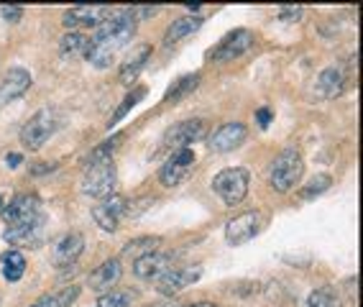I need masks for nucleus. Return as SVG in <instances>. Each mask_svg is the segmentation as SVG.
<instances>
[{
  "label": "nucleus",
  "mask_w": 363,
  "mask_h": 307,
  "mask_svg": "<svg viewBox=\"0 0 363 307\" xmlns=\"http://www.w3.org/2000/svg\"><path fill=\"white\" fill-rule=\"evenodd\" d=\"M136 26H138V19L133 16V10H123L118 16H110L108 21H102L95 36L90 39V52H87V62L98 70H105L113 64L116 59V52L123 49V46L133 39L136 34Z\"/></svg>",
  "instance_id": "nucleus-1"
},
{
  "label": "nucleus",
  "mask_w": 363,
  "mask_h": 307,
  "mask_svg": "<svg viewBox=\"0 0 363 307\" xmlns=\"http://www.w3.org/2000/svg\"><path fill=\"white\" fill-rule=\"evenodd\" d=\"M116 184H118V172L113 159L105 162H87L85 174H82V192L98 200H108L116 195Z\"/></svg>",
  "instance_id": "nucleus-2"
},
{
  "label": "nucleus",
  "mask_w": 363,
  "mask_h": 307,
  "mask_svg": "<svg viewBox=\"0 0 363 307\" xmlns=\"http://www.w3.org/2000/svg\"><path fill=\"white\" fill-rule=\"evenodd\" d=\"M305 172V162L302 154L297 149H284L274 164L269 167V184L276 192H289L292 187H297Z\"/></svg>",
  "instance_id": "nucleus-3"
},
{
  "label": "nucleus",
  "mask_w": 363,
  "mask_h": 307,
  "mask_svg": "<svg viewBox=\"0 0 363 307\" xmlns=\"http://www.w3.org/2000/svg\"><path fill=\"white\" fill-rule=\"evenodd\" d=\"M56 128H59V113L52 108H41L23 123V128H21V144L26 146L28 151H38L54 136Z\"/></svg>",
  "instance_id": "nucleus-4"
},
{
  "label": "nucleus",
  "mask_w": 363,
  "mask_h": 307,
  "mask_svg": "<svg viewBox=\"0 0 363 307\" xmlns=\"http://www.w3.org/2000/svg\"><path fill=\"white\" fill-rule=\"evenodd\" d=\"M248 182H251V177L243 167H228L212 177V190L226 205H238L248 195Z\"/></svg>",
  "instance_id": "nucleus-5"
},
{
  "label": "nucleus",
  "mask_w": 363,
  "mask_h": 307,
  "mask_svg": "<svg viewBox=\"0 0 363 307\" xmlns=\"http://www.w3.org/2000/svg\"><path fill=\"white\" fill-rule=\"evenodd\" d=\"M0 218L8 226H28V223L46 220L44 208H41L36 195H19L10 205H6V208L0 210Z\"/></svg>",
  "instance_id": "nucleus-6"
},
{
  "label": "nucleus",
  "mask_w": 363,
  "mask_h": 307,
  "mask_svg": "<svg viewBox=\"0 0 363 307\" xmlns=\"http://www.w3.org/2000/svg\"><path fill=\"white\" fill-rule=\"evenodd\" d=\"M205 134H208V126H205V120H200V118H195V120H182V123H174V126L164 134L162 144L166 146V149L179 151V149H190V144L205 138Z\"/></svg>",
  "instance_id": "nucleus-7"
},
{
  "label": "nucleus",
  "mask_w": 363,
  "mask_h": 307,
  "mask_svg": "<svg viewBox=\"0 0 363 307\" xmlns=\"http://www.w3.org/2000/svg\"><path fill=\"white\" fill-rule=\"evenodd\" d=\"M192 169H195V151L192 149H179L159 169V180H162L164 187H177V184H182L190 177Z\"/></svg>",
  "instance_id": "nucleus-8"
},
{
  "label": "nucleus",
  "mask_w": 363,
  "mask_h": 307,
  "mask_svg": "<svg viewBox=\"0 0 363 307\" xmlns=\"http://www.w3.org/2000/svg\"><path fill=\"white\" fill-rule=\"evenodd\" d=\"M261 226H263L261 213H256V210L254 213H241V215H236L226 226V241L230 246H243L248 241H254L258 231H261Z\"/></svg>",
  "instance_id": "nucleus-9"
},
{
  "label": "nucleus",
  "mask_w": 363,
  "mask_h": 307,
  "mask_svg": "<svg viewBox=\"0 0 363 307\" xmlns=\"http://www.w3.org/2000/svg\"><path fill=\"white\" fill-rule=\"evenodd\" d=\"M251 46H254V34H251L248 28H236L233 34H228V36L210 52V56H212L215 62H230V59L245 54Z\"/></svg>",
  "instance_id": "nucleus-10"
},
{
  "label": "nucleus",
  "mask_w": 363,
  "mask_h": 307,
  "mask_svg": "<svg viewBox=\"0 0 363 307\" xmlns=\"http://www.w3.org/2000/svg\"><path fill=\"white\" fill-rule=\"evenodd\" d=\"M200 277H202L200 266H179V269H169L159 277V292L166 295V297L179 295L182 289L192 287Z\"/></svg>",
  "instance_id": "nucleus-11"
},
{
  "label": "nucleus",
  "mask_w": 363,
  "mask_h": 307,
  "mask_svg": "<svg viewBox=\"0 0 363 307\" xmlns=\"http://www.w3.org/2000/svg\"><path fill=\"white\" fill-rule=\"evenodd\" d=\"M245 136H248V128L243 123H238V120H230V123H223V126L215 131V134L210 136V151L215 154H226V151H233L238 146L245 141Z\"/></svg>",
  "instance_id": "nucleus-12"
},
{
  "label": "nucleus",
  "mask_w": 363,
  "mask_h": 307,
  "mask_svg": "<svg viewBox=\"0 0 363 307\" xmlns=\"http://www.w3.org/2000/svg\"><path fill=\"white\" fill-rule=\"evenodd\" d=\"M113 13L105 6H77L64 13V26L67 28H98L102 21H108Z\"/></svg>",
  "instance_id": "nucleus-13"
},
{
  "label": "nucleus",
  "mask_w": 363,
  "mask_h": 307,
  "mask_svg": "<svg viewBox=\"0 0 363 307\" xmlns=\"http://www.w3.org/2000/svg\"><path fill=\"white\" fill-rule=\"evenodd\" d=\"M31 87V74L23 67H13L0 80V105H8L13 100L23 98Z\"/></svg>",
  "instance_id": "nucleus-14"
},
{
  "label": "nucleus",
  "mask_w": 363,
  "mask_h": 307,
  "mask_svg": "<svg viewBox=\"0 0 363 307\" xmlns=\"http://www.w3.org/2000/svg\"><path fill=\"white\" fill-rule=\"evenodd\" d=\"M82 251H85V238L80 233H67L52 248V262L54 266H72L82 256Z\"/></svg>",
  "instance_id": "nucleus-15"
},
{
  "label": "nucleus",
  "mask_w": 363,
  "mask_h": 307,
  "mask_svg": "<svg viewBox=\"0 0 363 307\" xmlns=\"http://www.w3.org/2000/svg\"><path fill=\"white\" fill-rule=\"evenodd\" d=\"M172 269V256L169 253H148V256H141L133 262V274L138 279H159L164 271Z\"/></svg>",
  "instance_id": "nucleus-16"
},
{
  "label": "nucleus",
  "mask_w": 363,
  "mask_h": 307,
  "mask_svg": "<svg viewBox=\"0 0 363 307\" xmlns=\"http://www.w3.org/2000/svg\"><path fill=\"white\" fill-rule=\"evenodd\" d=\"M44 226L46 220L28 223V226H8L3 231V238L13 246H38L44 241Z\"/></svg>",
  "instance_id": "nucleus-17"
},
{
  "label": "nucleus",
  "mask_w": 363,
  "mask_h": 307,
  "mask_svg": "<svg viewBox=\"0 0 363 307\" xmlns=\"http://www.w3.org/2000/svg\"><path fill=\"white\" fill-rule=\"evenodd\" d=\"M120 277H123L120 259H108V262H102L90 274V289H95V292H110V287H116Z\"/></svg>",
  "instance_id": "nucleus-18"
},
{
  "label": "nucleus",
  "mask_w": 363,
  "mask_h": 307,
  "mask_svg": "<svg viewBox=\"0 0 363 307\" xmlns=\"http://www.w3.org/2000/svg\"><path fill=\"white\" fill-rule=\"evenodd\" d=\"M151 59V46L148 44H138L131 54H128V59L123 62V67H120V74L118 80L123 82V85H133L136 82V77L141 72H144L146 62Z\"/></svg>",
  "instance_id": "nucleus-19"
},
{
  "label": "nucleus",
  "mask_w": 363,
  "mask_h": 307,
  "mask_svg": "<svg viewBox=\"0 0 363 307\" xmlns=\"http://www.w3.org/2000/svg\"><path fill=\"white\" fill-rule=\"evenodd\" d=\"M345 87V74L343 70H338V67H327L322 72L318 74V80H315V90H318L320 98L325 100H333L338 98Z\"/></svg>",
  "instance_id": "nucleus-20"
},
{
  "label": "nucleus",
  "mask_w": 363,
  "mask_h": 307,
  "mask_svg": "<svg viewBox=\"0 0 363 307\" xmlns=\"http://www.w3.org/2000/svg\"><path fill=\"white\" fill-rule=\"evenodd\" d=\"M90 36H85L80 31H69L59 41V54H62V59H80V56L85 59L87 52H90Z\"/></svg>",
  "instance_id": "nucleus-21"
},
{
  "label": "nucleus",
  "mask_w": 363,
  "mask_h": 307,
  "mask_svg": "<svg viewBox=\"0 0 363 307\" xmlns=\"http://www.w3.org/2000/svg\"><path fill=\"white\" fill-rule=\"evenodd\" d=\"M202 23H205V21H202L200 16H184V19H177L172 26L166 28V34H164V44H166V46L177 44V41H182L184 36L195 34V31H197Z\"/></svg>",
  "instance_id": "nucleus-22"
},
{
  "label": "nucleus",
  "mask_w": 363,
  "mask_h": 307,
  "mask_svg": "<svg viewBox=\"0 0 363 307\" xmlns=\"http://www.w3.org/2000/svg\"><path fill=\"white\" fill-rule=\"evenodd\" d=\"M162 246V238L159 235H144V238H136V241H128L123 246V256H133V259H141V256H148V253H156Z\"/></svg>",
  "instance_id": "nucleus-23"
},
{
  "label": "nucleus",
  "mask_w": 363,
  "mask_h": 307,
  "mask_svg": "<svg viewBox=\"0 0 363 307\" xmlns=\"http://www.w3.org/2000/svg\"><path fill=\"white\" fill-rule=\"evenodd\" d=\"M200 72H195V74H184V77H179V80L174 82L172 87L166 90V95H164V103H177V100L182 98H187L197 85H200Z\"/></svg>",
  "instance_id": "nucleus-24"
},
{
  "label": "nucleus",
  "mask_w": 363,
  "mask_h": 307,
  "mask_svg": "<svg viewBox=\"0 0 363 307\" xmlns=\"http://www.w3.org/2000/svg\"><path fill=\"white\" fill-rule=\"evenodd\" d=\"M80 297V287H64L54 295H46V297L36 299L31 307H69L74 299Z\"/></svg>",
  "instance_id": "nucleus-25"
},
{
  "label": "nucleus",
  "mask_w": 363,
  "mask_h": 307,
  "mask_svg": "<svg viewBox=\"0 0 363 307\" xmlns=\"http://www.w3.org/2000/svg\"><path fill=\"white\" fill-rule=\"evenodd\" d=\"M3 274H6V279L8 282H19L23 277V271H26V256L21 251H8L3 256Z\"/></svg>",
  "instance_id": "nucleus-26"
},
{
  "label": "nucleus",
  "mask_w": 363,
  "mask_h": 307,
  "mask_svg": "<svg viewBox=\"0 0 363 307\" xmlns=\"http://www.w3.org/2000/svg\"><path fill=\"white\" fill-rule=\"evenodd\" d=\"M307 307H340V297L333 287H320L315 292H309Z\"/></svg>",
  "instance_id": "nucleus-27"
},
{
  "label": "nucleus",
  "mask_w": 363,
  "mask_h": 307,
  "mask_svg": "<svg viewBox=\"0 0 363 307\" xmlns=\"http://www.w3.org/2000/svg\"><path fill=\"white\" fill-rule=\"evenodd\" d=\"M120 138H123V134H116V136H110V138H105L100 146H95V149H92L90 156H87V162H105V159H110L113 151L118 149Z\"/></svg>",
  "instance_id": "nucleus-28"
},
{
  "label": "nucleus",
  "mask_w": 363,
  "mask_h": 307,
  "mask_svg": "<svg viewBox=\"0 0 363 307\" xmlns=\"http://www.w3.org/2000/svg\"><path fill=\"white\" fill-rule=\"evenodd\" d=\"M144 95H146V87H136V90H133V92H131V95H128L126 100H123V105H120V108L116 110V113H113V118H110V123H108V126H116L118 120H123L128 110H133V108H136V103H138V100H141V98H144Z\"/></svg>",
  "instance_id": "nucleus-29"
},
{
  "label": "nucleus",
  "mask_w": 363,
  "mask_h": 307,
  "mask_svg": "<svg viewBox=\"0 0 363 307\" xmlns=\"http://www.w3.org/2000/svg\"><path fill=\"white\" fill-rule=\"evenodd\" d=\"M92 220H95V223H98L102 231H110V233L118 228V218L113 215V213H110L105 205H95V208H92Z\"/></svg>",
  "instance_id": "nucleus-30"
},
{
  "label": "nucleus",
  "mask_w": 363,
  "mask_h": 307,
  "mask_svg": "<svg viewBox=\"0 0 363 307\" xmlns=\"http://www.w3.org/2000/svg\"><path fill=\"white\" fill-rule=\"evenodd\" d=\"M330 174H318V177H312L309 180V184L302 190V198L309 200V198H318V195H322L325 190H330Z\"/></svg>",
  "instance_id": "nucleus-31"
},
{
  "label": "nucleus",
  "mask_w": 363,
  "mask_h": 307,
  "mask_svg": "<svg viewBox=\"0 0 363 307\" xmlns=\"http://www.w3.org/2000/svg\"><path fill=\"white\" fill-rule=\"evenodd\" d=\"M98 307H131V295L128 292H105L98 299Z\"/></svg>",
  "instance_id": "nucleus-32"
},
{
  "label": "nucleus",
  "mask_w": 363,
  "mask_h": 307,
  "mask_svg": "<svg viewBox=\"0 0 363 307\" xmlns=\"http://www.w3.org/2000/svg\"><path fill=\"white\" fill-rule=\"evenodd\" d=\"M23 13H26V10L21 8V6H6V8H0V16L8 21V23H19V21L23 19Z\"/></svg>",
  "instance_id": "nucleus-33"
},
{
  "label": "nucleus",
  "mask_w": 363,
  "mask_h": 307,
  "mask_svg": "<svg viewBox=\"0 0 363 307\" xmlns=\"http://www.w3.org/2000/svg\"><path fill=\"white\" fill-rule=\"evenodd\" d=\"M272 118H274V113L269 108H258V110H256V120H258V126H261V128L269 126V123H272Z\"/></svg>",
  "instance_id": "nucleus-34"
},
{
  "label": "nucleus",
  "mask_w": 363,
  "mask_h": 307,
  "mask_svg": "<svg viewBox=\"0 0 363 307\" xmlns=\"http://www.w3.org/2000/svg\"><path fill=\"white\" fill-rule=\"evenodd\" d=\"M279 19L282 21H300L302 19V8H282L279 10Z\"/></svg>",
  "instance_id": "nucleus-35"
},
{
  "label": "nucleus",
  "mask_w": 363,
  "mask_h": 307,
  "mask_svg": "<svg viewBox=\"0 0 363 307\" xmlns=\"http://www.w3.org/2000/svg\"><path fill=\"white\" fill-rule=\"evenodd\" d=\"M21 162H23L21 154H8V156H6V164H8V167H19Z\"/></svg>",
  "instance_id": "nucleus-36"
},
{
  "label": "nucleus",
  "mask_w": 363,
  "mask_h": 307,
  "mask_svg": "<svg viewBox=\"0 0 363 307\" xmlns=\"http://www.w3.org/2000/svg\"><path fill=\"white\" fill-rule=\"evenodd\" d=\"M184 307H218V305H212V302H195V305H184Z\"/></svg>",
  "instance_id": "nucleus-37"
},
{
  "label": "nucleus",
  "mask_w": 363,
  "mask_h": 307,
  "mask_svg": "<svg viewBox=\"0 0 363 307\" xmlns=\"http://www.w3.org/2000/svg\"><path fill=\"white\" fill-rule=\"evenodd\" d=\"M0 205H3V200H0Z\"/></svg>",
  "instance_id": "nucleus-38"
},
{
  "label": "nucleus",
  "mask_w": 363,
  "mask_h": 307,
  "mask_svg": "<svg viewBox=\"0 0 363 307\" xmlns=\"http://www.w3.org/2000/svg\"><path fill=\"white\" fill-rule=\"evenodd\" d=\"M0 110H3V105H0Z\"/></svg>",
  "instance_id": "nucleus-39"
}]
</instances>
